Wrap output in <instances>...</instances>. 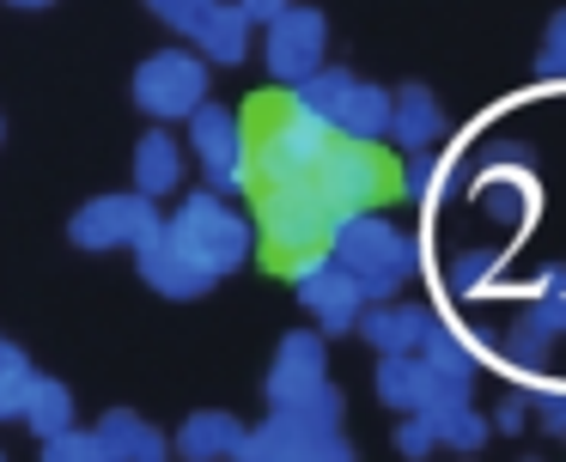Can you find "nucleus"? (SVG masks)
<instances>
[{
    "mask_svg": "<svg viewBox=\"0 0 566 462\" xmlns=\"http://www.w3.org/2000/svg\"><path fill=\"white\" fill-rule=\"evenodd\" d=\"M335 225H342V213L323 201V189L311 177L262 182L256 189V243H262V262H269L274 274L293 280L298 267H311L317 255H329Z\"/></svg>",
    "mask_w": 566,
    "mask_h": 462,
    "instance_id": "1",
    "label": "nucleus"
},
{
    "mask_svg": "<svg viewBox=\"0 0 566 462\" xmlns=\"http://www.w3.org/2000/svg\"><path fill=\"white\" fill-rule=\"evenodd\" d=\"M250 128V170H256V189L262 182H298L317 170V158L329 153L335 128L317 116V109L298 104V92L286 85V92L262 97L256 109L244 116Z\"/></svg>",
    "mask_w": 566,
    "mask_h": 462,
    "instance_id": "2",
    "label": "nucleus"
},
{
    "mask_svg": "<svg viewBox=\"0 0 566 462\" xmlns=\"http://www.w3.org/2000/svg\"><path fill=\"white\" fill-rule=\"evenodd\" d=\"M165 231H171L213 280L232 274V267H244L250 250H256V225H250L220 189H189L184 201H177V213L165 219Z\"/></svg>",
    "mask_w": 566,
    "mask_h": 462,
    "instance_id": "3",
    "label": "nucleus"
},
{
    "mask_svg": "<svg viewBox=\"0 0 566 462\" xmlns=\"http://www.w3.org/2000/svg\"><path fill=\"white\" fill-rule=\"evenodd\" d=\"M329 255L366 286V298H396V286L415 274V238H402L378 207L371 213H347L335 225Z\"/></svg>",
    "mask_w": 566,
    "mask_h": 462,
    "instance_id": "4",
    "label": "nucleus"
},
{
    "mask_svg": "<svg viewBox=\"0 0 566 462\" xmlns=\"http://www.w3.org/2000/svg\"><path fill=\"white\" fill-rule=\"evenodd\" d=\"M311 182H317L323 201L347 219V213H371L378 201L402 195V165H390V158L378 153V140H347V134H335L329 153L311 170Z\"/></svg>",
    "mask_w": 566,
    "mask_h": 462,
    "instance_id": "5",
    "label": "nucleus"
},
{
    "mask_svg": "<svg viewBox=\"0 0 566 462\" xmlns=\"http://www.w3.org/2000/svg\"><path fill=\"white\" fill-rule=\"evenodd\" d=\"M262 389H269V408L342 426V396H335V384H329V359H323L317 335H286L281 347H274V365H269V384Z\"/></svg>",
    "mask_w": 566,
    "mask_h": 462,
    "instance_id": "6",
    "label": "nucleus"
},
{
    "mask_svg": "<svg viewBox=\"0 0 566 462\" xmlns=\"http://www.w3.org/2000/svg\"><path fill=\"white\" fill-rule=\"evenodd\" d=\"M189 146H196V165L208 177V189L220 195H256V170H250V128L238 109L226 104H201L189 116Z\"/></svg>",
    "mask_w": 566,
    "mask_h": 462,
    "instance_id": "7",
    "label": "nucleus"
},
{
    "mask_svg": "<svg viewBox=\"0 0 566 462\" xmlns=\"http://www.w3.org/2000/svg\"><path fill=\"white\" fill-rule=\"evenodd\" d=\"M135 104L153 122H189L208 104V55L201 49H159L135 67Z\"/></svg>",
    "mask_w": 566,
    "mask_h": 462,
    "instance_id": "8",
    "label": "nucleus"
},
{
    "mask_svg": "<svg viewBox=\"0 0 566 462\" xmlns=\"http://www.w3.org/2000/svg\"><path fill=\"white\" fill-rule=\"evenodd\" d=\"M159 225L165 219H159V207H153V195L128 189V195H98V201H86L67 219V238H74L80 250H140Z\"/></svg>",
    "mask_w": 566,
    "mask_h": 462,
    "instance_id": "9",
    "label": "nucleus"
},
{
    "mask_svg": "<svg viewBox=\"0 0 566 462\" xmlns=\"http://www.w3.org/2000/svg\"><path fill=\"white\" fill-rule=\"evenodd\" d=\"M244 456L250 462H347V438H342V426L269 408V420L250 426Z\"/></svg>",
    "mask_w": 566,
    "mask_h": 462,
    "instance_id": "10",
    "label": "nucleus"
},
{
    "mask_svg": "<svg viewBox=\"0 0 566 462\" xmlns=\"http://www.w3.org/2000/svg\"><path fill=\"white\" fill-rule=\"evenodd\" d=\"M323 43H329V24L311 7H281L262 24V61H269L274 85H298L323 67Z\"/></svg>",
    "mask_w": 566,
    "mask_h": 462,
    "instance_id": "11",
    "label": "nucleus"
},
{
    "mask_svg": "<svg viewBox=\"0 0 566 462\" xmlns=\"http://www.w3.org/2000/svg\"><path fill=\"white\" fill-rule=\"evenodd\" d=\"M378 396L390 401L396 413H432V408H444V401H469V389L451 384L427 353H384Z\"/></svg>",
    "mask_w": 566,
    "mask_h": 462,
    "instance_id": "12",
    "label": "nucleus"
},
{
    "mask_svg": "<svg viewBox=\"0 0 566 462\" xmlns=\"http://www.w3.org/2000/svg\"><path fill=\"white\" fill-rule=\"evenodd\" d=\"M293 286H298V304H305L311 316H317L329 335H342V328H359V316H366V286H359L354 274H347L335 255H317L311 267H298L293 274Z\"/></svg>",
    "mask_w": 566,
    "mask_h": 462,
    "instance_id": "13",
    "label": "nucleus"
},
{
    "mask_svg": "<svg viewBox=\"0 0 566 462\" xmlns=\"http://www.w3.org/2000/svg\"><path fill=\"white\" fill-rule=\"evenodd\" d=\"M135 262H140V280H147L153 292H165V298H201V292L213 286V274H208V267H201L165 225L135 250Z\"/></svg>",
    "mask_w": 566,
    "mask_h": 462,
    "instance_id": "14",
    "label": "nucleus"
},
{
    "mask_svg": "<svg viewBox=\"0 0 566 462\" xmlns=\"http://www.w3.org/2000/svg\"><path fill=\"white\" fill-rule=\"evenodd\" d=\"M244 438H250L244 420H232V413H220V408H201L177 426L171 450L189 462H232V456H244Z\"/></svg>",
    "mask_w": 566,
    "mask_h": 462,
    "instance_id": "15",
    "label": "nucleus"
},
{
    "mask_svg": "<svg viewBox=\"0 0 566 462\" xmlns=\"http://www.w3.org/2000/svg\"><path fill=\"white\" fill-rule=\"evenodd\" d=\"M92 432H98V444H104V462H159L165 450H171V438L135 408H111Z\"/></svg>",
    "mask_w": 566,
    "mask_h": 462,
    "instance_id": "16",
    "label": "nucleus"
},
{
    "mask_svg": "<svg viewBox=\"0 0 566 462\" xmlns=\"http://www.w3.org/2000/svg\"><path fill=\"white\" fill-rule=\"evenodd\" d=\"M359 335H366L378 353H420V340L432 335V316L415 311V304H384V298H371L366 316H359Z\"/></svg>",
    "mask_w": 566,
    "mask_h": 462,
    "instance_id": "17",
    "label": "nucleus"
},
{
    "mask_svg": "<svg viewBox=\"0 0 566 462\" xmlns=\"http://www.w3.org/2000/svg\"><path fill=\"white\" fill-rule=\"evenodd\" d=\"M135 189L140 195H171V189H184V140H177L171 128H147L140 134V146H135Z\"/></svg>",
    "mask_w": 566,
    "mask_h": 462,
    "instance_id": "18",
    "label": "nucleus"
},
{
    "mask_svg": "<svg viewBox=\"0 0 566 462\" xmlns=\"http://www.w3.org/2000/svg\"><path fill=\"white\" fill-rule=\"evenodd\" d=\"M250 24H256V19H250L238 0H220V7L201 19V31L189 36V43H196L208 61H220V67H238V61L250 55Z\"/></svg>",
    "mask_w": 566,
    "mask_h": 462,
    "instance_id": "19",
    "label": "nucleus"
},
{
    "mask_svg": "<svg viewBox=\"0 0 566 462\" xmlns=\"http://www.w3.org/2000/svg\"><path fill=\"white\" fill-rule=\"evenodd\" d=\"M439 134H444L439 97H432L427 85H402V92H396V109H390V140H402L408 153H420V146H432Z\"/></svg>",
    "mask_w": 566,
    "mask_h": 462,
    "instance_id": "20",
    "label": "nucleus"
},
{
    "mask_svg": "<svg viewBox=\"0 0 566 462\" xmlns=\"http://www.w3.org/2000/svg\"><path fill=\"white\" fill-rule=\"evenodd\" d=\"M390 109H396L390 92L359 80L354 92H347L342 116H335V134H347V140H390Z\"/></svg>",
    "mask_w": 566,
    "mask_h": 462,
    "instance_id": "21",
    "label": "nucleus"
},
{
    "mask_svg": "<svg viewBox=\"0 0 566 462\" xmlns=\"http://www.w3.org/2000/svg\"><path fill=\"white\" fill-rule=\"evenodd\" d=\"M25 432H38V438H55V432H67L74 426V396H67V384H55V377H43L38 371V384H31V401H25Z\"/></svg>",
    "mask_w": 566,
    "mask_h": 462,
    "instance_id": "22",
    "label": "nucleus"
},
{
    "mask_svg": "<svg viewBox=\"0 0 566 462\" xmlns=\"http://www.w3.org/2000/svg\"><path fill=\"white\" fill-rule=\"evenodd\" d=\"M548 347H554V335L536 328L530 316H517V323H505L500 335H493V353H500L512 371H542V365H548Z\"/></svg>",
    "mask_w": 566,
    "mask_h": 462,
    "instance_id": "23",
    "label": "nucleus"
},
{
    "mask_svg": "<svg viewBox=\"0 0 566 462\" xmlns=\"http://www.w3.org/2000/svg\"><path fill=\"white\" fill-rule=\"evenodd\" d=\"M354 85H359V80H354L347 67H317L311 80H298L293 92H298V104L317 109V116L335 128V116H342V104H347V92H354Z\"/></svg>",
    "mask_w": 566,
    "mask_h": 462,
    "instance_id": "24",
    "label": "nucleus"
},
{
    "mask_svg": "<svg viewBox=\"0 0 566 462\" xmlns=\"http://www.w3.org/2000/svg\"><path fill=\"white\" fill-rule=\"evenodd\" d=\"M427 420H432V438L451 444V450H481V444H488V420L469 413V401H444V408L427 413Z\"/></svg>",
    "mask_w": 566,
    "mask_h": 462,
    "instance_id": "25",
    "label": "nucleus"
},
{
    "mask_svg": "<svg viewBox=\"0 0 566 462\" xmlns=\"http://www.w3.org/2000/svg\"><path fill=\"white\" fill-rule=\"evenodd\" d=\"M420 353H427V359L439 365V371L451 377V384H463V389L475 384V353H469L457 335H444L439 323H432V335H427V340H420Z\"/></svg>",
    "mask_w": 566,
    "mask_h": 462,
    "instance_id": "26",
    "label": "nucleus"
},
{
    "mask_svg": "<svg viewBox=\"0 0 566 462\" xmlns=\"http://www.w3.org/2000/svg\"><path fill=\"white\" fill-rule=\"evenodd\" d=\"M31 384H38V365H31L25 353H19L13 365H0V426H7V420H25Z\"/></svg>",
    "mask_w": 566,
    "mask_h": 462,
    "instance_id": "27",
    "label": "nucleus"
},
{
    "mask_svg": "<svg viewBox=\"0 0 566 462\" xmlns=\"http://www.w3.org/2000/svg\"><path fill=\"white\" fill-rule=\"evenodd\" d=\"M524 316L536 328H548V335H566V274H542V286L524 304Z\"/></svg>",
    "mask_w": 566,
    "mask_h": 462,
    "instance_id": "28",
    "label": "nucleus"
},
{
    "mask_svg": "<svg viewBox=\"0 0 566 462\" xmlns=\"http://www.w3.org/2000/svg\"><path fill=\"white\" fill-rule=\"evenodd\" d=\"M213 7H220V0H147V12H153L159 24H171L177 36H196L201 19H208Z\"/></svg>",
    "mask_w": 566,
    "mask_h": 462,
    "instance_id": "29",
    "label": "nucleus"
},
{
    "mask_svg": "<svg viewBox=\"0 0 566 462\" xmlns=\"http://www.w3.org/2000/svg\"><path fill=\"white\" fill-rule=\"evenodd\" d=\"M43 456H50V462H104V444H98V432L67 426V432L43 438Z\"/></svg>",
    "mask_w": 566,
    "mask_h": 462,
    "instance_id": "30",
    "label": "nucleus"
},
{
    "mask_svg": "<svg viewBox=\"0 0 566 462\" xmlns=\"http://www.w3.org/2000/svg\"><path fill=\"white\" fill-rule=\"evenodd\" d=\"M402 195H408V201H415V195H420V201H432V195H439V165L427 158V146H420V153L402 165Z\"/></svg>",
    "mask_w": 566,
    "mask_h": 462,
    "instance_id": "31",
    "label": "nucleus"
},
{
    "mask_svg": "<svg viewBox=\"0 0 566 462\" xmlns=\"http://www.w3.org/2000/svg\"><path fill=\"white\" fill-rule=\"evenodd\" d=\"M536 73H542V80H566V12H560V19L548 24V36H542Z\"/></svg>",
    "mask_w": 566,
    "mask_h": 462,
    "instance_id": "32",
    "label": "nucleus"
},
{
    "mask_svg": "<svg viewBox=\"0 0 566 462\" xmlns=\"http://www.w3.org/2000/svg\"><path fill=\"white\" fill-rule=\"evenodd\" d=\"M493 274V255L488 250H469V255H457L451 262V286L457 292H481V280Z\"/></svg>",
    "mask_w": 566,
    "mask_h": 462,
    "instance_id": "33",
    "label": "nucleus"
},
{
    "mask_svg": "<svg viewBox=\"0 0 566 462\" xmlns=\"http://www.w3.org/2000/svg\"><path fill=\"white\" fill-rule=\"evenodd\" d=\"M432 444H439V438H432V420L427 413H408L402 432H396V450H402V456H427Z\"/></svg>",
    "mask_w": 566,
    "mask_h": 462,
    "instance_id": "34",
    "label": "nucleus"
},
{
    "mask_svg": "<svg viewBox=\"0 0 566 462\" xmlns=\"http://www.w3.org/2000/svg\"><path fill=\"white\" fill-rule=\"evenodd\" d=\"M530 413L542 420V432H554V438L566 432V396L560 389H536V396H530Z\"/></svg>",
    "mask_w": 566,
    "mask_h": 462,
    "instance_id": "35",
    "label": "nucleus"
},
{
    "mask_svg": "<svg viewBox=\"0 0 566 462\" xmlns=\"http://www.w3.org/2000/svg\"><path fill=\"white\" fill-rule=\"evenodd\" d=\"M524 420H530V396H505V408H500V432H517Z\"/></svg>",
    "mask_w": 566,
    "mask_h": 462,
    "instance_id": "36",
    "label": "nucleus"
},
{
    "mask_svg": "<svg viewBox=\"0 0 566 462\" xmlns=\"http://www.w3.org/2000/svg\"><path fill=\"white\" fill-rule=\"evenodd\" d=\"M238 7H244L250 19H256V24H269L274 12H281V7H293V0H238Z\"/></svg>",
    "mask_w": 566,
    "mask_h": 462,
    "instance_id": "37",
    "label": "nucleus"
},
{
    "mask_svg": "<svg viewBox=\"0 0 566 462\" xmlns=\"http://www.w3.org/2000/svg\"><path fill=\"white\" fill-rule=\"evenodd\" d=\"M13 359H19V347H13L7 335H0V365H13Z\"/></svg>",
    "mask_w": 566,
    "mask_h": 462,
    "instance_id": "38",
    "label": "nucleus"
},
{
    "mask_svg": "<svg viewBox=\"0 0 566 462\" xmlns=\"http://www.w3.org/2000/svg\"><path fill=\"white\" fill-rule=\"evenodd\" d=\"M13 7H50V0H13Z\"/></svg>",
    "mask_w": 566,
    "mask_h": 462,
    "instance_id": "39",
    "label": "nucleus"
}]
</instances>
